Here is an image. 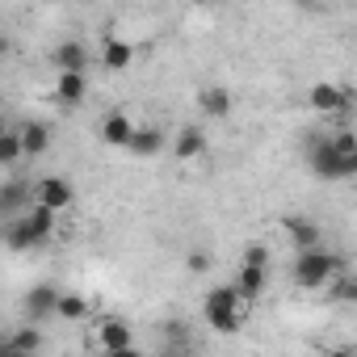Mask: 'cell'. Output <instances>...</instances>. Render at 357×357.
<instances>
[{
	"instance_id": "cell-1",
	"label": "cell",
	"mask_w": 357,
	"mask_h": 357,
	"mask_svg": "<svg viewBox=\"0 0 357 357\" xmlns=\"http://www.w3.org/2000/svg\"><path fill=\"white\" fill-rule=\"evenodd\" d=\"M55 206H47V202H30V211L17 219V223H9V231H5V240H9V248L13 252H26V248H38V244H47L51 236H55Z\"/></svg>"
},
{
	"instance_id": "cell-2",
	"label": "cell",
	"mask_w": 357,
	"mask_h": 357,
	"mask_svg": "<svg viewBox=\"0 0 357 357\" xmlns=\"http://www.w3.org/2000/svg\"><path fill=\"white\" fill-rule=\"evenodd\" d=\"M344 269V257L328 252V248H303L294 252V286L303 290H319V286H332V278Z\"/></svg>"
},
{
	"instance_id": "cell-3",
	"label": "cell",
	"mask_w": 357,
	"mask_h": 357,
	"mask_svg": "<svg viewBox=\"0 0 357 357\" xmlns=\"http://www.w3.org/2000/svg\"><path fill=\"white\" fill-rule=\"evenodd\" d=\"M244 294H240V286H215L211 294H206V303H202V315H206V324L215 328V332H223V336H231V332H240L244 328Z\"/></svg>"
},
{
	"instance_id": "cell-4",
	"label": "cell",
	"mask_w": 357,
	"mask_h": 357,
	"mask_svg": "<svg viewBox=\"0 0 357 357\" xmlns=\"http://www.w3.org/2000/svg\"><path fill=\"white\" fill-rule=\"evenodd\" d=\"M307 164L315 176H324V181H349V172H344V155L336 151L332 135H319L307 143Z\"/></svg>"
},
{
	"instance_id": "cell-5",
	"label": "cell",
	"mask_w": 357,
	"mask_h": 357,
	"mask_svg": "<svg viewBox=\"0 0 357 357\" xmlns=\"http://www.w3.org/2000/svg\"><path fill=\"white\" fill-rule=\"evenodd\" d=\"M307 101H311V109H315V114H324V118H336V114H344V105H349V89L319 80V84H311Z\"/></svg>"
},
{
	"instance_id": "cell-6",
	"label": "cell",
	"mask_w": 357,
	"mask_h": 357,
	"mask_svg": "<svg viewBox=\"0 0 357 357\" xmlns=\"http://www.w3.org/2000/svg\"><path fill=\"white\" fill-rule=\"evenodd\" d=\"M34 202H47L55 211H68L76 202V190L68 176H43V181H34Z\"/></svg>"
},
{
	"instance_id": "cell-7",
	"label": "cell",
	"mask_w": 357,
	"mask_h": 357,
	"mask_svg": "<svg viewBox=\"0 0 357 357\" xmlns=\"http://www.w3.org/2000/svg\"><path fill=\"white\" fill-rule=\"evenodd\" d=\"M59 294H63V290H55L51 282H38V286L26 294V319H30V324H43L47 315H55V311H59Z\"/></svg>"
},
{
	"instance_id": "cell-8",
	"label": "cell",
	"mask_w": 357,
	"mask_h": 357,
	"mask_svg": "<svg viewBox=\"0 0 357 357\" xmlns=\"http://www.w3.org/2000/svg\"><path fill=\"white\" fill-rule=\"evenodd\" d=\"M97 349L101 353H130L135 349V332L122 319H101L97 328Z\"/></svg>"
},
{
	"instance_id": "cell-9",
	"label": "cell",
	"mask_w": 357,
	"mask_h": 357,
	"mask_svg": "<svg viewBox=\"0 0 357 357\" xmlns=\"http://www.w3.org/2000/svg\"><path fill=\"white\" fill-rule=\"evenodd\" d=\"M97 135H101L105 147H126L130 135H135V122H130L122 109H109V114L101 118V130H97Z\"/></svg>"
},
{
	"instance_id": "cell-10",
	"label": "cell",
	"mask_w": 357,
	"mask_h": 357,
	"mask_svg": "<svg viewBox=\"0 0 357 357\" xmlns=\"http://www.w3.org/2000/svg\"><path fill=\"white\" fill-rule=\"evenodd\" d=\"M282 231L290 236V244H294V252H303V248H315V244H319V227H315L311 219H298V215H286V219H282Z\"/></svg>"
},
{
	"instance_id": "cell-11",
	"label": "cell",
	"mask_w": 357,
	"mask_h": 357,
	"mask_svg": "<svg viewBox=\"0 0 357 357\" xmlns=\"http://www.w3.org/2000/svg\"><path fill=\"white\" fill-rule=\"evenodd\" d=\"M236 286H240L244 303L261 298V294H265V286H269V265H240V273H236Z\"/></svg>"
},
{
	"instance_id": "cell-12",
	"label": "cell",
	"mask_w": 357,
	"mask_h": 357,
	"mask_svg": "<svg viewBox=\"0 0 357 357\" xmlns=\"http://www.w3.org/2000/svg\"><path fill=\"white\" fill-rule=\"evenodd\" d=\"M126 151H130V155H139V160H151V155H160V151H164V135H160L155 126H135V135H130Z\"/></svg>"
},
{
	"instance_id": "cell-13",
	"label": "cell",
	"mask_w": 357,
	"mask_h": 357,
	"mask_svg": "<svg viewBox=\"0 0 357 357\" xmlns=\"http://www.w3.org/2000/svg\"><path fill=\"white\" fill-rule=\"evenodd\" d=\"M101 63H105L109 72H126V68L135 63V47H130L126 38H105V43H101Z\"/></svg>"
},
{
	"instance_id": "cell-14",
	"label": "cell",
	"mask_w": 357,
	"mask_h": 357,
	"mask_svg": "<svg viewBox=\"0 0 357 357\" xmlns=\"http://www.w3.org/2000/svg\"><path fill=\"white\" fill-rule=\"evenodd\" d=\"M84 93H89L84 72H59V76H55V97H59L63 105H80Z\"/></svg>"
},
{
	"instance_id": "cell-15",
	"label": "cell",
	"mask_w": 357,
	"mask_h": 357,
	"mask_svg": "<svg viewBox=\"0 0 357 357\" xmlns=\"http://www.w3.org/2000/svg\"><path fill=\"white\" fill-rule=\"evenodd\" d=\"M198 105H202L206 118H227L231 114V93L223 84H206V89H198Z\"/></svg>"
},
{
	"instance_id": "cell-16",
	"label": "cell",
	"mask_w": 357,
	"mask_h": 357,
	"mask_svg": "<svg viewBox=\"0 0 357 357\" xmlns=\"http://www.w3.org/2000/svg\"><path fill=\"white\" fill-rule=\"evenodd\" d=\"M202 151H206L202 126H181V135H176V143H172V155H176V160H198Z\"/></svg>"
},
{
	"instance_id": "cell-17",
	"label": "cell",
	"mask_w": 357,
	"mask_h": 357,
	"mask_svg": "<svg viewBox=\"0 0 357 357\" xmlns=\"http://www.w3.org/2000/svg\"><path fill=\"white\" fill-rule=\"evenodd\" d=\"M51 59H55L59 72H84V68H89V51H84L80 43H59Z\"/></svg>"
},
{
	"instance_id": "cell-18",
	"label": "cell",
	"mask_w": 357,
	"mask_h": 357,
	"mask_svg": "<svg viewBox=\"0 0 357 357\" xmlns=\"http://www.w3.org/2000/svg\"><path fill=\"white\" fill-rule=\"evenodd\" d=\"M0 344H5L9 353H38L43 349V332L30 324V328H22V332H13V336H5V340H0Z\"/></svg>"
},
{
	"instance_id": "cell-19",
	"label": "cell",
	"mask_w": 357,
	"mask_h": 357,
	"mask_svg": "<svg viewBox=\"0 0 357 357\" xmlns=\"http://www.w3.org/2000/svg\"><path fill=\"white\" fill-rule=\"evenodd\" d=\"M22 143H26V155H43V151L51 147L47 122H26V126H22Z\"/></svg>"
},
{
	"instance_id": "cell-20",
	"label": "cell",
	"mask_w": 357,
	"mask_h": 357,
	"mask_svg": "<svg viewBox=\"0 0 357 357\" xmlns=\"http://www.w3.org/2000/svg\"><path fill=\"white\" fill-rule=\"evenodd\" d=\"M26 155V143H22V130H5V135H0V164H17Z\"/></svg>"
},
{
	"instance_id": "cell-21",
	"label": "cell",
	"mask_w": 357,
	"mask_h": 357,
	"mask_svg": "<svg viewBox=\"0 0 357 357\" xmlns=\"http://www.w3.org/2000/svg\"><path fill=\"white\" fill-rule=\"evenodd\" d=\"M26 198L34 202V185H22V181H9V185H5V194H0V206H5V211L13 215V211H17V206L26 202Z\"/></svg>"
},
{
	"instance_id": "cell-22",
	"label": "cell",
	"mask_w": 357,
	"mask_h": 357,
	"mask_svg": "<svg viewBox=\"0 0 357 357\" xmlns=\"http://www.w3.org/2000/svg\"><path fill=\"white\" fill-rule=\"evenodd\" d=\"M55 315H63V319H72V324H76V319H84V315H89V303H84L80 294H59V311H55Z\"/></svg>"
},
{
	"instance_id": "cell-23",
	"label": "cell",
	"mask_w": 357,
	"mask_h": 357,
	"mask_svg": "<svg viewBox=\"0 0 357 357\" xmlns=\"http://www.w3.org/2000/svg\"><path fill=\"white\" fill-rule=\"evenodd\" d=\"M332 298L336 303H357V278L353 273H336L332 278Z\"/></svg>"
},
{
	"instance_id": "cell-24",
	"label": "cell",
	"mask_w": 357,
	"mask_h": 357,
	"mask_svg": "<svg viewBox=\"0 0 357 357\" xmlns=\"http://www.w3.org/2000/svg\"><path fill=\"white\" fill-rule=\"evenodd\" d=\"M244 265H269V248L265 244H248L244 248Z\"/></svg>"
},
{
	"instance_id": "cell-25",
	"label": "cell",
	"mask_w": 357,
	"mask_h": 357,
	"mask_svg": "<svg viewBox=\"0 0 357 357\" xmlns=\"http://www.w3.org/2000/svg\"><path fill=\"white\" fill-rule=\"evenodd\" d=\"M185 265H190V269H194V273H202V269H211V257H206V252H202V248H194V252H190V261H185Z\"/></svg>"
},
{
	"instance_id": "cell-26",
	"label": "cell",
	"mask_w": 357,
	"mask_h": 357,
	"mask_svg": "<svg viewBox=\"0 0 357 357\" xmlns=\"http://www.w3.org/2000/svg\"><path fill=\"white\" fill-rule=\"evenodd\" d=\"M194 5H219V0H194Z\"/></svg>"
}]
</instances>
